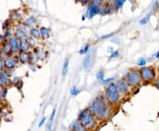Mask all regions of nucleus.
Here are the masks:
<instances>
[{"mask_svg":"<svg viewBox=\"0 0 159 131\" xmlns=\"http://www.w3.org/2000/svg\"><path fill=\"white\" fill-rule=\"evenodd\" d=\"M77 120L84 126L86 129L89 130H93L95 129H97L98 125V120L97 118L94 116V114H92L91 110L89 107L83 109L79 114V117Z\"/></svg>","mask_w":159,"mask_h":131,"instance_id":"2","label":"nucleus"},{"mask_svg":"<svg viewBox=\"0 0 159 131\" xmlns=\"http://www.w3.org/2000/svg\"><path fill=\"white\" fill-rule=\"evenodd\" d=\"M156 57L157 58H159V51H157V52L156 53Z\"/></svg>","mask_w":159,"mask_h":131,"instance_id":"46","label":"nucleus"},{"mask_svg":"<svg viewBox=\"0 0 159 131\" xmlns=\"http://www.w3.org/2000/svg\"><path fill=\"white\" fill-rule=\"evenodd\" d=\"M40 31V36L43 40H47L50 38L51 33H50V29L46 28V27H41L39 28Z\"/></svg>","mask_w":159,"mask_h":131,"instance_id":"17","label":"nucleus"},{"mask_svg":"<svg viewBox=\"0 0 159 131\" xmlns=\"http://www.w3.org/2000/svg\"><path fill=\"white\" fill-rule=\"evenodd\" d=\"M29 36L33 37V38H34L35 40H38V39L41 38V36H40L39 29H38V28H36V27H34V28L29 29Z\"/></svg>","mask_w":159,"mask_h":131,"instance_id":"19","label":"nucleus"},{"mask_svg":"<svg viewBox=\"0 0 159 131\" xmlns=\"http://www.w3.org/2000/svg\"><path fill=\"white\" fill-rule=\"evenodd\" d=\"M103 97L111 105H118L121 99V95L114 82H111L106 86V88L104 90V93H103Z\"/></svg>","mask_w":159,"mask_h":131,"instance_id":"3","label":"nucleus"},{"mask_svg":"<svg viewBox=\"0 0 159 131\" xmlns=\"http://www.w3.org/2000/svg\"><path fill=\"white\" fill-rule=\"evenodd\" d=\"M85 19H86V16H85V14H84V15H83V16L81 17V20H82V21H84Z\"/></svg>","mask_w":159,"mask_h":131,"instance_id":"47","label":"nucleus"},{"mask_svg":"<svg viewBox=\"0 0 159 131\" xmlns=\"http://www.w3.org/2000/svg\"><path fill=\"white\" fill-rule=\"evenodd\" d=\"M11 19H7L6 21H5V22L3 24V29L6 30V29L10 28V26H11Z\"/></svg>","mask_w":159,"mask_h":131,"instance_id":"38","label":"nucleus"},{"mask_svg":"<svg viewBox=\"0 0 159 131\" xmlns=\"http://www.w3.org/2000/svg\"><path fill=\"white\" fill-rule=\"evenodd\" d=\"M125 0H115L112 4L115 7V10H119L120 8H122V6L125 5Z\"/></svg>","mask_w":159,"mask_h":131,"instance_id":"25","label":"nucleus"},{"mask_svg":"<svg viewBox=\"0 0 159 131\" xmlns=\"http://www.w3.org/2000/svg\"><path fill=\"white\" fill-rule=\"evenodd\" d=\"M5 69H14L18 66V59L16 55H10L3 60Z\"/></svg>","mask_w":159,"mask_h":131,"instance_id":"7","label":"nucleus"},{"mask_svg":"<svg viewBox=\"0 0 159 131\" xmlns=\"http://www.w3.org/2000/svg\"><path fill=\"white\" fill-rule=\"evenodd\" d=\"M89 108L98 121H105L112 114V105L105 100L103 95H98L95 97Z\"/></svg>","mask_w":159,"mask_h":131,"instance_id":"1","label":"nucleus"},{"mask_svg":"<svg viewBox=\"0 0 159 131\" xmlns=\"http://www.w3.org/2000/svg\"><path fill=\"white\" fill-rule=\"evenodd\" d=\"M29 55H30V52H19L16 57H17L18 62L20 63V64H27L29 63Z\"/></svg>","mask_w":159,"mask_h":131,"instance_id":"13","label":"nucleus"},{"mask_svg":"<svg viewBox=\"0 0 159 131\" xmlns=\"http://www.w3.org/2000/svg\"><path fill=\"white\" fill-rule=\"evenodd\" d=\"M113 34H109V35H102V37H101V39H104V38H108L110 37L111 35H112Z\"/></svg>","mask_w":159,"mask_h":131,"instance_id":"45","label":"nucleus"},{"mask_svg":"<svg viewBox=\"0 0 159 131\" xmlns=\"http://www.w3.org/2000/svg\"><path fill=\"white\" fill-rule=\"evenodd\" d=\"M116 12L113 4L111 3H107V14H113Z\"/></svg>","mask_w":159,"mask_h":131,"instance_id":"30","label":"nucleus"},{"mask_svg":"<svg viewBox=\"0 0 159 131\" xmlns=\"http://www.w3.org/2000/svg\"><path fill=\"white\" fill-rule=\"evenodd\" d=\"M138 66L139 67H141V68H143V67H145V65L147 64V60H146V58H140L139 59H138Z\"/></svg>","mask_w":159,"mask_h":131,"instance_id":"34","label":"nucleus"},{"mask_svg":"<svg viewBox=\"0 0 159 131\" xmlns=\"http://www.w3.org/2000/svg\"><path fill=\"white\" fill-rule=\"evenodd\" d=\"M17 30H20V31H22V32H25V33H28V28L24 25V23H19L17 26H16V29Z\"/></svg>","mask_w":159,"mask_h":131,"instance_id":"29","label":"nucleus"},{"mask_svg":"<svg viewBox=\"0 0 159 131\" xmlns=\"http://www.w3.org/2000/svg\"><path fill=\"white\" fill-rule=\"evenodd\" d=\"M7 41H8L10 47H11V53L13 55H17L18 53L20 52V41H18L13 35L11 37H10Z\"/></svg>","mask_w":159,"mask_h":131,"instance_id":"9","label":"nucleus"},{"mask_svg":"<svg viewBox=\"0 0 159 131\" xmlns=\"http://www.w3.org/2000/svg\"><path fill=\"white\" fill-rule=\"evenodd\" d=\"M20 82H21V78L20 77H13L11 79V83L13 85L18 86L20 84Z\"/></svg>","mask_w":159,"mask_h":131,"instance_id":"35","label":"nucleus"},{"mask_svg":"<svg viewBox=\"0 0 159 131\" xmlns=\"http://www.w3.org/2000/svg\"><path fill=\"white\" fill-rule=\"evenodd\" d=\"M80 3H81L83 6H89V3H90V1H89V0H84V1H81Z\"/></svg>","mask_w":159,"mask_h":131,"instance_id":"42","label":"nucleus"},{"mask_svg":"<svg viewBox=\"0 0 159 131\" xmlns=\"http://www.w3.org/2000/svg\"><path fill=\"white\" fill-rule=\"evenodd\" d=\"M97 14H99L101 16L107 15V3L102 2V4L100 5V6L98 7V12H97Z\"/></svg>","mask_w":159,"mask_h":131,"instance_id":"20","label":"nucleus"},{"mask_svg":"<svg viewBox=\"0 0 159 131\" xmlns=\"http://www.w3.org/2000/svg\"><path fill=\"white\" fill-rule=\"evenodd\" d=\"M4 63H3V60H1L0 59V72H2V71H4Z\"/></svg>","mask_w":159,"mask_h":131,"instance_id":"43","label":"nucleus"},{"mask_svg":"<svg viewBox=\"0 0 159 131\" xmlns=\"http://www.w3.org/2000/svg\"><path fill=\"white\" fill-rule=\"evenodd\" d=\"M123 80L125 81V83L129 87H136L141 85L142 83V78L139 73V70L137 69H131L125 74Z\"/></svg>","mask_w":159,"mask_h":131,"instance_id":"4","label":"nucleus"},{"mask_svg":"<svg viewBox=\"0 0 159 131\" xmlns=\"http://www.w3.org/2000/svg\"><path fill=\"white\" fill-rule=\"evenodd\" d=\"M10 83H11V79L5 74L4 71L0 72V87L7 88Z\"/></svg>","mask_w":159,"mask_h":131,"instance_id":"10","label":"nucleus"},{"mask_svg":"<svg viewBox=\"0 0 159 131\" xmlns=\"http://www.w3.org/2000/svg\"><path fill=\"white\" fill-rule=\"evenodd\" d=\"M69 131H88L86 129V128L82 125L79 120H74V122L71 124L69 128Z\"/></svg>","mask_w":159,"mask_h":131,"instance_id":"11","label":"nucleus"},{"mask_svg":"<svg viewBox=\"0 0 159 131\" xmlns=\"http://www.w3.org/2000/svg\"><path fill=\"white\" fill-rule=\"evenodd\" d=\"M155 86H156V87H157V88L159 90V77L155 80Z\"/></svg>","mask_w":159,"mask_h":131,"instance_id":"44","label":"nucleus"},{"mask_svg":"<svg viewBox=\"0 0 159 131\" xmlns=\"http://www.w3.org/2000/svg\"><path fill=\"white\" fill-rule=\"evenodd\" d=\"M69 58H66L65 60H64V63H63V67H62V75L63 76H66L67 73H68L69 70Z\"/></svg>","mask_w":159,"mask_h":131,"instance_id":"22","label":"nucleus"},{"mask_svg":"<svg viewBox=\"0 0 159 131\" xmlns=\"http://www.w3.org/2000/svg\"><path fill=\"white\" fill-rule=\"evenodd\" d=\"M13 36H14L18 41L23 42V41L27 40V38L29 37V35H28V33H25V32H22V31H20V30L15 29V30L13 31Z\"/></svg>","mask_w":159,"mask_h":131,"instance_id":"15","label":"nucleus"},{"mask_svg":"<svg viewBox=\"0 0 159 131\" xmlns=\"http://www.w3.org/2000/svg\"><path fill=\"white\" fill-rule=\"evenodd\" d=\"M38 60H39V58L36 57L35 55H34V53L32 52H30V55H29V64L30 66H34L36 63L38 62Z\"/></svg>","mask_w":159,"mask_h":131,"instance_id":"24","label":"nucleus"},{"mask_svg":"<svg viewBox=\"0 0 159 131\" xmlns=\"http://www.w3.org/2000/svg\"><path fill=\"white\" fill-rule=\"evenodd\" d=\"M26 42H27V44H29V46H30V48L31 49H34V47H36V40L34 39V38H33V37H31V36H29L27 38V40H26Z\"/></svg>","mask_w":159,"mask_h":131,"instance_id":"26","label":"nucleus"},{"mask_svg":"<svg viewBox=\"0 0 159 131\" xmlns=\"http://www.w3.org/2000/svg\"><path fill=\"white\" fill-rule=\"evenodd\" d=\"M157 7H158V2H157V1L154 2L153 6H152V12L155 11V10L157 9Z\"/></svg>","mask_w":159,"mask_h":131,"instance_id":"41","label":"nucleus"},{"mask_svg":"<svg viewBox=\"0 0 159 131\" xmlns=\"http://www.w3.org/2000/svg\"><path fill=\"white\" fill-rule=\"evenodd\" d=\"M115 80V78L114 77H111V78H107V79H103L102 82H100L103 85H108L110 83H111V82H113V81Z\"/></svg>","mask_w":159,"mask_h":131,"instance_id":"36","label":"nucleus"},{"mask_svg":"<svg viewBox=\"0 0 159 131\" xmlns=\"http://www.w3.org/2000/svg\"><path fill=\"white\" fill-rule=\"evenodd\" d=\"M55 115H56V107L53 108L51 112V116L49 118V120L47 121V126H46V131H52V127H53V122L55 119Z\"/></svg>","mask_w":159,"mask_h":131,"instance_id":"16","label":"nucleus"},{"mask_svg":"<svg viewBox=\"0 0 159 131\" xmlns=\"http://www.w3.org/2000/svg\"><path fill=\"white\" fill-rule=\"evenodd\" d=\"M97 80L100 81V82H102L103 79H105V78H104V71H103V70H99V71L97 72Z\"/></svg>","mask_w":159,"mask_h":131,"instance_id":"32","label":"nucleus"},{"mask_svg":"<svg viewBox=\"0 0 159 131\" xmlns=\"http://www.w3.org/2000/svg\"><path fill=\"white\" fill-rule=\"evenodd\" d=\"M33 53L39 59L40 58H43L45 57V51H44V49L42 48V47H40V46L34 47V49H33Z\"/></svg>","mask_w":159,"mask_h":131,"instance_id":"18","label":"nucleus"},{"mask_svg":"<svg viewBox=\"0 0 159 131\" xmlns=\"http://www.w3.org/2000/svg\"><path fill=\"white\" fill-rule=\"evenodd\" d=\"M119 57V50H116V51H113L111 55L109 56V59H113V58H117Z\"/></svg>","mask_w":159,"mask_h":131,"instance_id":"33","label":"nucleus"},{"mask_svg":"<svg viewBox=\"0 0 159 131\" xmlns=\"http://www.w3.org/2000/svg\"><path fill=\"white\" fill-rule=\"evenodd\" d=\"M139 73L141 75L142 81L146 82H150L155 80L156 78V70L153 67H143L139 70Z\"/></svg>","mask_w":159,"mask_h":131,"instance_id":"5","label":"nucleus"},{"mask_svg":"<svg viewBox=\"0 0 159 131\" xmlns=\"http://www.w3.org/2000/svg\"><path fill=\"white\" fill-rule=\"evenodd\" d=\"M30 46L27 44L26 41H23V42H20V52H30Z\"/></svg>","mask_w":159,"mask_h":131,"instance_id":"21","label":"nucleus"},{"mask_svg":"<svg viewBox=\"0 0 159 131\" xmlns=\"http://www.w3.org/2000/svg\"><path fill=\"white\" fill-rule=\"evenodd\" d=\"M89 44H85V45L81 47V49L80 50L79 53L81 54V55H85V54L87 55L89 53Z\"/></svg>","mask_w":159,"mask_h":131,"instance_id":"28","label":"nucleus"},{"mask_svg":"<svg viewBox=\"0 0 159 131\" xmlns=\"http://www.w3.org/2000/svg\"><path fill=\"white\" fill-rule=\"evenodd\" d=\"M80 92V89L78 88V87H76V86H74V87H72V89H71V91H70V93H71V95H72V96H74V97H76V96H78Z\"/></svg>","mask_w":159,"mask_h":131,"instance_id":"31","label":"nucleus"},{"mask_svg":"<svg viewBox=\"0 0 159 131\" xmlns=\"http://www.w3.org/2000/svg\"><path fill=\"white\" fill-rule=\"evenodd\" d=\"M158 72H159V65H158Z\"/></svg>","mask_w":159,"mask_h":131,"instance_id":"48","label":"nucleus"},{"mask_svg":"<svg viewBox=\"0 0 159 131\" xmlns=\"http://www.w3.org/2000/svg\"><path fill=\"white\" fill-rule=\"evenodd\" d=\"M149 17H150V14H148V15H146V16H144V17L141 19L140 21H139V22L140 24H146V23L148 22V21H149Z\"/></svg>","mask_w":159,"mask_h":131,"instance_id":"37","label":"nucleus"},{"mask_svg":"<svg viewBox=\"0 0 159 131\" xmlns=\"http://www.w3.org/2000/svg\"><path fill=\"white\" fill-rule=\"evenodd\" d=\"M92 63H93V54L90 52V53H88L83 59V68H84V69L85 70L90 69Z\"/></svg>","mask_w":159,"mask_h":131,"instance_id":"14","label":"nucleus"},{"mask_svg":"<svg viewBox=\"0 0 159 131\" xmlns=\"http://www.w3.org/2000/svg\"><path fill=\"white\" fill-rule=\"evenodd\" d=\"M1 49H3V50L6 51V53H8L9 55H13V54L11 53V47H10V44H9V43H8V41L7 40H5L2 43V44H1Z\"/></svg>","mask_w":159,"mask_h":131,"instance_id":"23","label":"nucleus"},{"mask_svg":"<svg viewBox=\"0 0 159 131\" xmlns=\"http://www.w3.org/2000/svg\"><path fill=\"white\" fill-rule=\"evenodd\" d=\"M115 84H116V87L120 93V95H126L129 93V86L125 83V82L123 79L118 80L115 82Z\"/></svg>","mask_w":159,"mask_h":131,"instance_id":"8","label":"nucleus"},{"mask_svg":"<svg viewBox=\"0 0 159 131\" xmlns=\"http://www.w3.org/2000/svg\"><path fill=\"white\" fill-rule=\"evenodd\" d=\"M4 37H5V40H8L10 37H11L13 35V31L11 28H8L5 30V34L3 35Z\"/></svg>","mask_w":159,"mask_h":131,"instance_id":"27","label":"nucleus"},{"mask_svg":"<svg viewBox=\"0 0 159 131\" xmlns=\"http://www.w3.org/2000/svg\"><path fill=\"white\" fill-rule=\"evenodd\" d=\"M24 25L28 28V29H31V28H34L35 27V25L37 24V20H36V18L34 17V16H29L28 18H26L25 20H24Z\"/></svg>","mask_w":159,"mask_h":131,"instance_id":"12","label":"nucleus"},{"mask_svg":"<svg viewBox=\"0 0 159 131\" xmlns=\"http://www.w3.org/2000/svg\"><path fill=\"white\" fill-rule=\"evenodd\" d=\"M102 1L101 0H95V1H90L89 5L88 6L87 11H86L85 16L89 19L94 18L98 12V7L102 4Z\"/></svg>","mask_w":159,"mask_h":131,"instance_id":"6","label":"nucleus"},{"mask_svg":"<svg viewBox=\"0 0 159 131\" xmlns=\"http://www.w3.org/2000/svg\"><path fill=\"white\" fill-rule=\"evenodd\" d=\"M46 122V117H43L41 120L39 121V123H38V128H41V127H43V124Z\"/></svg>","mask_w":159,"mask_h":131,"instance_id":"40","label":"nucleus"},{"mask_svg":"<svg viewBox=\"0 0 159 131\" xmlns=\"http://www.w3.org/2000/svg\"><path fill=\"white\" fill-rule=\"evenodd\" d=\"M13 71H14V69H4V72H5V74L10 78L12 74H13Z\"/></svg>","mask_w":159,"mask_h":131,"instance_id":"39","label":"nucleus"}]
</instances>
